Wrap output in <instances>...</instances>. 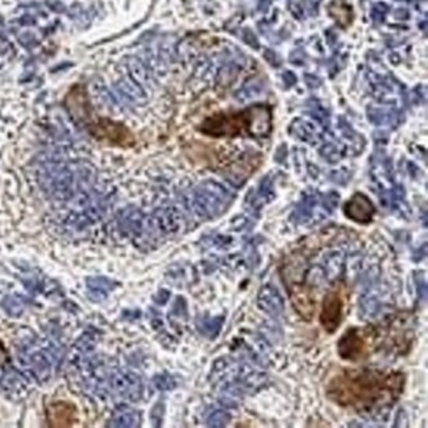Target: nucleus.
Masks as SVG:
<instances>
[{
  "mask_svg": "<svg viewBox=\"0 0 428 428\" xmlns=\"http://www.w3.org/2000/svg\"><path fill=\"white\" fill-rule=\"evenodd\" d=\"M406 376L396 370L343 369L328 382L326 397L343 409L374 414L391 408L402 396Z\"/></svg>",
  "mask_w": 428,
  "mask_h": 428,
  "instance_id": "nucleus-1",
  "label": "nucleus"
},
{
  "mask_svg": "<svg viewBox=\"0 0 428 428\" xmlns=\"http://www.w3.org/2000/svg\"><path fill=\"white\" fill-rule=\"evenodd\" d=\"M376 336L373 327H350L338 341V353L343 360H364L370 356Z\"/></svg>",
  "mask_w": 428,
  "mask_h": 428,
  "instance_id": "nucleus-2",
  "label": "nucleus"
},
{
  "mask_svg": "<svg viewBox=\"0 0 428 428\" xmlns=\"http://www.w3.org/2000/svg\"><path fill=\"white\" fill-rule=\"evenodd\" d=\"M343 310H344V299L339 289L330 290L324 295L321 301L319 321L321 327L328 332L333 333L343 321Z\"/></svg>",
  "mask_w": 428,
  "mask_h": 428,
  "instance_id": "nucleus-3",
  "label": "nucleus"
},
{
  "mask_svg": "<svg viewBox=\"0 0 428 428\" xmlns=\"http://www.w3.org/2000/svg\"><path fill=\"white\" fill-rule=\"evenodd\" d=\"M376 208L367 195L355 194L344 206V214L356 223L368 224L373 220Z\"/></svg>",
  "mask_w": 428,
  "mask_h": 428,
  "instance_id": "nucleus-4",
  "label": "nucleus"
},
{
  "mask_svg": "<svg viewBox=\"0 0 428 428\" xmlns=\"http://www.w3.org/2000/svg\"><path fill=\"white\" fill-rule=\"evenodd\" d=\"M62 408H64V403H62V405H59L56 409L49 411L50 415H52V417H50L52 422H57L56 426H69V424H71V420L69 418H65V415L73 417L74 411H70V406H69V405L66 410H64ZM73 418H74V417H73Z\"/></svg>",
  "mask_w": 428,
  "mask_h": 428,
  "instance_id": "nucleus-5",
  "label": "nucleus"
}]
</instances>
